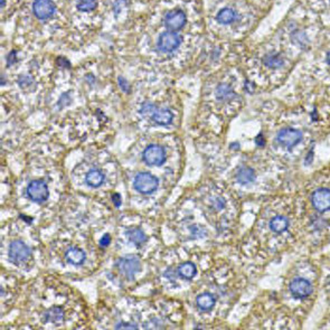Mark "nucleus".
<instances>
[{
	"mask_svg": "<svg viewBox=\"0 0 330 330\" xmlns=\"http://www.w3.org/2000/svg\"><path fill=\"white\" fill-rule=\"evenodd\" d=\"M135 188L141 194H151L158 188V179L149 173H140L135 178Z\"/></svg>",
	"mask_w": 330,
	"mask_h": 330,
	"instance_id": "f257e3e1",
	"label": "nucleus"
},
{
	"mask_svg": "<svg viewBox=\"0 0 330 330\" xmlns=\"http://www.w3.org/2000/svg\"><path fill=\"white\" fill-rule=\"evenodd\" d=\"M27 195L33 202L43 203L49 198L50 190L45 181L43 180H34L28 185Z\"/></svg>",
	"mask_w": 330,
	"mask_h": 330,
	"instance_id": "f03ea898",
	"label": "nucleus"
},
{
	"mask_svg": "<svg viewBox=\"0 0 330 330\" xmlns=\"http://www.w3.org/2000/svg\"><path fill=\"white\" fill-rule=\"evenodd\" d=\"M143 160L149 166H160L166 160V151L158 145H151L143 151Z\"/></svg>",
	"mask_w": 330,
	"mask_h": 330,
	"instance_id": "7ed1b4c3",
	"label": "nucleus"
},
{
	"mask_svg": "<svg viewBox=\"0 0 330 330\" xmlns=\"http://www.w3.org/2000/svg\"><path fill=\"white\" fill-rule=\"evenodd\" d=\"M181 43V37L176 33L168 31L162 33L158 38V49L164 53H170L178 49Z\"/></svg>",
	"mask_w": 330,
	"mask_h": 330,
	"instance_id": "20e7f679",
	"label": "nucleus"
},
{
	"mask_svg": "<svg viewBox=\"0 0 330 330\" xmlns=\"http://www.w3.org/2000/svg\"><path fill=\"white\" fill-rule=\"evenodd\" d=\"M9 257L14 263H23L31 257V248L22 241H14L9 247Z\"/></svg>",
	"mask_w": 330,
	"mask_h": 330,
	"instance_id": "39448f33",
	"label": "nucleus"
},
{
	"mask_svg": "<svg viewBox=\"0 0 330 330\" xmlns=\"http://www.w3.org/2000/svg\"><path fill=\"white\" fill-rule=\"evenodd\" d=\"M301 139H302L301 132L292 128L282 129V130L278 133V137H276V140H278L280 145L284 146L286 148L294 147L296 143H299L301 141Z\"/></svg>",
	"mask_w": 330,
	"mask_h": 330,
	"instance_id": "423d86ee",
	"label": "nucleus"
},
{
	"mask_svg": "<svg viewBox=\"0 0 330 330\" xmlns=\"http://www.w3.org/2000/svg\"><path fill=\"white\" fill-rule=\"evenodd\" d=\"M118 267L124 275L132 279L137 272L140 271V261L138 257L131 255L122 257L118 262Z\"/></svg>",
	"mask_w": 330,
	"mask_h": 330,
	"instance_id": "0eeeda50",
	"label": "nucleus"
},
{
	"mask_svg": "<svg viewBox=\"0 0 330 330\" xmlns=\"http://www.w3.org/2000/svg\"><path fill=\"white\" fill-rule=\"evenodd\" d=\"M186 24V14L180 9H174L167 13L165 17V25L168 31L176 32L180 30Z\"/></svg>",
	"mask_w": 330,
	"mask_h": 330,
	"instance_id": "6e6552de",
	"label": "nucleus"
},
{
	"mask_svg": "<svg viewBox=\"0 0 330 330\" xmlns=\"http://www.w3.org/2000/svg\"><path fill=\"white\" fill-rule=\"evenodd\" d=\"M33 12L38 19L44 21L54 15L55 5L52 0H35L33 4Z\"/></svg>",
	"mask_w": 330,
	"mask_h": 330,
	"instance_id": "1a4fd4ad",
	"label": "nucleus"
},
{
	"mask_svg": "<svg viewBox=\"0 0 330 330\" xmlns=\"http://www.w3.org/2000/svg\"><path fill=\"white\" fill-rule=\"evenodd\" d=\"M312 206L318 212H326L330 208V189L320 188L315 190L311 197Z\"/></svg>",
	"mask_w": 330,
	"mask_h": 330,
	"instance_id": "9d476101",
	"label": "nucleus"
},
{
	"mask_svg": "<svg viewBox=\"0 0 330 330\" xmlns=\"http://www.w3.org/2000/svg\"><path fill=\"white\" fill-rule=\"evenodd\" d=\"M290 291L298 298H305L312 292V285L305 279H295L291 282Z\"/></svg>",
	"mask_w": 330,
	"mask_h": 330,
	"instance_id": "9b49d317",
	"label": "nucleus"
},
{
	"mask_svg": "<svg viewBox=\"0 0 330 330\" xmlns=\"http://www.w3.org/2000/svg\"><path fill=\"white\" fill-rule=\"evenodd\" d=\"M151 116H152V120H154L156 123L160 124V126H168L174 119L173 113L167 109L155 110Z\"/></svg>",
	"mask_w": 330,
	"mask_h": 330,
	"instance_id": "f8f14e48",
	"label": "nucleus"
},
{
	"mask_svg": "<svg viewBox=\"0 0 330 330\" xmlns=\"http://www.w3.org/2000/svg\"><path fill=\"white\" fill-rule=\"evenodd\" d=\"M64 320V311L60 307H53L43 315V321L52 323H61Z\"/></svg>",
	"mask_w": 330,
	"mask_h": 330,
	"instance_id": "ddd939ff",
	"label": "nucleus"
},
{
	"mask_svg": "<svg viewBox=\"0 0 330 330\" xmlns=\"http://www.w3.org/2000/svg\"><path fill=\"white\" fill-rule=\"evenodd\" d=\"M66 260L74 265L83 264L85 261V253L79 247H71L65 253Z\"/></svg>",
	"mask_w": 330,
	"mask_h": 330,
	"instance_id": "4468645a",
	"label": "nucleus"
},
{
	"mask_svg": "<svg viewBox=\"0 0 330 330\" xmlns=\"http://www.w3.org/2000/svg\"><path fill=\"white\" fill-rule=\"evenodd\" d=\"M215 302H216V298L210 293H203L198 295L197 299H196L197 307L200 310H203V311H207V310L212 309Z\"/></svg>",
	"mask_w": 330,
	"mask_h": 330,
	"instance_id": "2eb2a0df",
	"label": "nucleus"
},
{
	"mask_svg": "<svg viewBox=\"0 0 330 330\" xmlns=\"http://www.w3.org/2000/svg\"><path fill=\"white\" fill-rule=\"evenodd\" d=\"M85 180H87V184L91 186V187H99V186L103 184L104 175L102 171L98 169H92L88 173L87 177H85Z\"/></svg>",
	"mask_w": 330,
	"mask_h": 330,
	"instance_id": "dca6fc26",
	"label": "nucleus"
},
{
	"mask_svg": "<svg viewBox=\"0 0 330 330\" xmlns=\"http://www.w3.org/2000/svg\"><path fill=\"white\" fill-rule=\"evenodd\" d=\"M270 227L275 233H283L289 227V219L285 216H275L270 222Z\"/></svg>",
	"mask_w": 330,
	"mask_h": 330,
	"instance_id": "f3484780",
	"label": "nucleus"
},
{
	"mask_svg": "<svg viewBox=\"0 0 330 330\" xmlns=\"http://www.w3.org/2000/svg\"><path fill=\"white\" fill-rule=\"evenodd\" d=\"M236 18V14L231 8H224L217 14L216 21L222 24V25H228V24L233 23Z\"/></svg>",
	"mask_w": 330,
	"mask_h": 330,
	"instance_id": "a211bd4d",
	"label": "nucleus"
},
{
	"mask_svg": "<svg viewBox=\"0 0 330 330\" xmlns=\"http://www.w3.org/2000/svg\"><path fill=\"white\" fill-rule=\"evenodd\" d=\"M196 273H197V270H196V265L191 262L184 263V264H181L179 266V269H178V274L183 279H187V280L193 279L194 276L196 275Z\"/></svg>",
	"mask_w": 330,
	"mask_h": 330,
	"instance_id": "6ab92c4d",
	"label": "nucleus"
},
{
	"mask_svg": "<svg viewBox=\"0 0 330 330\" xmlns=\"http://www.w3.org/2000/svg\"><path fill=\"white\" fill-rule=\"evenodd\" d=\"M236 178L241 184L246 185L252 183V181H254L255 174L251 168H241L237 171Z\"/></svg>",
	"mask_w": 330,
	"mask_h": 330,
	"instance_id": "aec40b11",
	"label": "nucleus"
},
{
	"mask_svg": "<svg viewBox=\"0 0 330 330\" xmlns=\"http://www.w3.org/2000/svg\"><path fill=\"white\" fill-rule=\"evenodd\" d=\"M128 237H129V240H130L132 243H135L138 246L145 243L147 240L146 234L143 233L140 228H135V229H131V231H129Z\"/></svg>",
	"mask_w": 330,
	"mask_h": 330,
	"instance_id": "412c9836",
	"label": "nucleus"
},
{
	"mask_svg": "<svg viewBox=\"0 0 330 330\" xmlns=\"http://www.w3.org/2000/svg\"><path fill=\"white\" fill-rule=\"evenodd\" d=\"M264 64L271 69H278L283 65V60L279 54H269L264 57Z\"/></svg>",
	"mask_w": 330,
	"mask_h": 330,
	"instance_id": "4be33fe9",
	"label": "nucleus"
},
{
	"mask_svg": "<svg viewBox=\"0 0 330 330\" xmlns=\"http://www.w3.org/2000/svg\"><path fill=\"white\" fill-rule=\"evenodd\" d=\"M233 95V90L228 84H221L216 90V98L218 100H228Z\"/></svg>",
	"mask_w": 330,
	"mask_h": 330,
	"instance_id": "5701e85b",
	"label": "nucleus"
},
{
	"mask_svg": "<svg viewBox=\"0 0 330 330\" xmlns=\"http://www.w3.org/2000/svg\"><path fill=\"white\" fill-rule=\"evenodd\" d=\"M98 0H79L78 8L82 12H90L97 8Z\"/></svg>",
	"mask_w": 330,
	"mask_h": 330,
	"instance_id": "b1692460",
	"label": "nucleus"
},
{
	"mask_svg": "<svg viewBox=\"0 0 330 330\" xmlns=\"http://www.w3.org/2000/svg\"><path fill=\"white\" fill-rule=\"evenodd\" d=\"M116 328L117 329H138L136 324H129V323H124V322L117 324Z\"/></svg>",
	"mask_w": 330,
	"mask_h": 330,
	"instance_id": "393cba45",
	"label": "nucleus"
},
{
	"mask_svg": "<svg viewBox=\"0 0 330 330\" xmlns=\"http://www.w3.org/2000/svg\"><path fill=\"white\" fill-rule=\"evenodd\" d=\"M110 241H111V237H110L109 234H105V235L100 240V245L101 246H108L110 244Z\"/></svg>",
	"mask_w": 330,
	"mask_h": 330,
	"instance_id": "a878e982",
	"label": "nucleus"
},
{
	"mask_svg": "<svg viewBox=\"0 0 330 330\" xmlns=\"http://www.w3.org/2000/svg\"><path fill=\"white\" fill-rule=\"evenodd\" d=\"M112 200H113V203H114V205H116L117 207L121 206V197H120V195H119V194H114L112 196Z\"/></svg>",
	"mask_w": 330,
	"mask_h": 330,
	"instance_id": "bb28decb",
	"label": "nucleus"
},
{
	"mask_svg": "<svg viewBox=\"0 0 330 330\" xmlns=\"http://www.w3.org/2000/svg\"><path fill=\"white\" fill-rule=\"evenodd\" d=\"M119 84H120V87L122 88L123 91H127V92H129V84L127 83V81L126 80H123V79H119Z\"/></svg>",
	"mask_w": 330,
	"mask_h": 330,
	"instance_id": "cd10ccee",
	"label": "nucleus"
},
{
	"mask_svg": "<svg viewBox=\"0 0 330 330\" xmlns=\"http://www.w3.org/2000/svg\"><path fill=\"white\" fill-rule=\"evenodd\" d=\"M7 61H8V65H12V64L15 63V62H16V54H15V52H12L11 54L8 55Z\"/></svg>",
	"mask_w": 330,
	"mask_h": 330,
	"instance_id": "c85d7f7f",
	"label": "nucleus"
},
{
	"mask_svg": "<svg viewBox=\"0 0 330 330\" xmlns=\"http://www.w3.org/2000/svg\"><path fill=\"white\" fill-rule=\"evenodd\" d=\"M327 62H328V64L330 65V52L328 53V55H327Z\"/></svg>",
	"mask_w": 330,
	"mask_h": 330,
	"instance_id": "c756f323",
	"label": "nucleus"
}]
</instances>
